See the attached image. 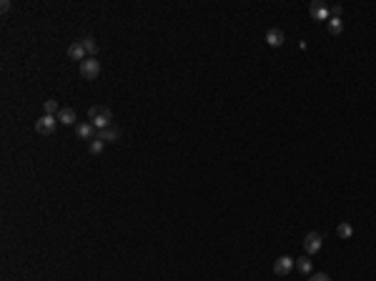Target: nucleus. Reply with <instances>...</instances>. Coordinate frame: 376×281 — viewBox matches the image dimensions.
Segmentation results:
<instances>
[{
  "mask_svg": "<svg viewBox=\"0 0 376 281\" xmlns=\"http://www.w3.org/2000/svg\"><path fill=\"white\" fill-rule=\"evenodd\" d=\"M76 133H78V138H86V141H93V138L98 136V131H96V126H93L90 121L78 123V126H76Z\"/></svg>",
  "mask_w": 376,
  "mask_h": 281,
  "instance_id": "nucleus-7",
  "label": "nucleus"
},
{
  "mask_svg": "<svg viewBox=\"0 0 376 281\" xmlns=\"http://www.w3.org/2000/svg\"><path fill=\"white\" fill-rule=\"evenodd\" d=\"M120 136V131H118V126H108V128H103V131H98V136L96 138H100V141H116Z\"/></svg>",
  "mask_w": 376,
  "mask_h": 281,
  "instance_id": "nucleus-11",
  "label": "nucleus"
},
{
  "mask_svg": "<svg viewBox=\"0 0 376 281\" xmlns=\"http://www.w3.org/2000/svg\"><path fill=\"white\" fill-rule=\"evenodd\" d=\"M296 268H298L301 273H311V258H308V256L296 258Z\"/></svg>",
  "mask_w": 376,
  "mask_h": 281,
  "instance_id": "nucleus-17",
  "label": "nucleus"
},
{
  "mask_svg": "<svg viewBox=\"0 0 376 281\" xmlns=\"http://www.w3.org/2000/svg\"><path fill=\"white\" fill-rule=\"evenodd\" d=\"M321 243H324V238H321V233H316V231L306 233V238H304V248H306V253H316V251L321 248Z\"/></svg>",
  "mask_w": 376,
  "mask_h": 281,
  "instance_id": "nucleus-6",
  "label": "nucleus"
},
{
  "mask_svg": "<svg viewBox=\"0 0 376 281\" xmlns=\"http://www.w3.org/2000/svg\"><path fill=\"white\" fill-rule=\"evenodd\" d=\"M56 123H58V116H40L38 121H36V131L40 133V136H50L53 131H56Z\"/></svg>",
  "mask_w": 376,
  "mask_h": 281,
  "instance_id": "nucleus-4",
  "label": "nucleus"
},
{
  "mask_svg": "<svg viewBox=\"0 0 376 281\" xmlns=\"http://www.w3.org/2000/svg\"><path fill=\"white\" fill-rule=\"evenodd\" d=\"M336 236H341V238H351V236H354L351 223H348V221H341V223L336 226Z\"/></svg>",
  "mask_w": 376,
  "mask_h": 281,
  "instance_id": "nucleus-14",
  "label": "nucleus"
},
{
  "mask_svg": "<svg viewBox=\"0 0 376 281\" xmlns=\"http://www.w3.org/2000/svg\"><path fill=\"white\" fill-rule=\"evenodd\" d=\"M80 43H83V48H86V53H88V58H96V53H98V43L90 38V36H86V38H80Z\"/></svg>",
  "mask_w": 376,
  "mask_h": 281,
  "instance_id": "nucleus-12",
  "label": "nucleus"
},
{
  "mask_svg": "<svg viewBox=\"0 0 376 281\" xmlns=\"http://www.w3.org/2000/svg\"><path fill=\"white\" fill-rule=\"evenodd\" d=\"M0 11L8 13V11H10V0H3V3H0Z\"/></svg>",
  "mask_w": 376,
  "mask_h": 281,
  "instance_id": "nucleus-19",
  "label": "nucleus"
},
{
  "mask_svg": "<svg viewBox=\"0 0 376 281\" xmlns=\"http://www.w3.org/2000/svg\"><path fill=\"white\" fill-rule=\"evenodd\" d=\"M341 31H344V21L341 18H328V33L331 36H341Z\"/></svg>",
  "mask_w": 376,
  "mask_h": 281,
  "instance_id": "nucleus-13",
  "label": "nucleus"
},
{
  "mask_svg": "<svg viewBox=\"0 0 376 281\" xmlns=\"http://www.w3.org/2000/svg\"><path fill=\"white\" fill-rule=\"evenodd\" d=\"M78 118H76V111L73 108H60V113H58V123H63V126H73Z\"/></svg>",
  "mask_w": 376,
  "mask_h": 281,
  "instance_id": "nucleus-10",
  "label": "nucleus"
},
{
  "mask_svg": "<svg viewBox=\"0 0 376 281\" xmlns=\"http://www.w3.org/2000/svg\"><path fill=\"white\" fill-rule=\"evenodd\" d=\"M103 148H106V141H100V138H93V141L88 143V151H90L93 156H98V153H103Z\"/></svg>",
  "mask_w": 376,
  "mask_h": 281,
  "instance_id": "nucleus-16",
  "label": "nucleus"
},
{
  "mask_svg": "<svg viewBox=\"0 0 376 281\" xmlns=\"http://www.w3.org/2000/svg\"><path fill=\"white\" fill-rule=\"evenodd\" d=\"M308 13H311V18H314V21H326V23H328V18H331V16H328L331 11L321 3V0H314V3L308 6Z\"/></svg>",
  "mask_w": 376,
  "mask_h": 281,
  "instance_id": "nucleus-5",
  "label": "nucleus"
},
{
  "mask_svg": "<svg viewBox=\"0 0 376 281\" xmlns=\"http://www.w3.org/2000/svg\"><path fill=\"white\" fill-rule=\"evenodd\" d=\"M88 118H90V123L96 126V131H103V128L113 126V113H110V108H106V106H90V108H88Z\"/></svg>",
  "mask_w": 376,
  "mask_h": 281,
  "instance_id": "nucleus-1",
  "label": "nucleus"
},
{
  "mask_svg": "<svg viewBox=\"0 0 376 281\" xmlns=\"http://www.w3.org/2000/svg\"><path fill=\"white\" fill-rule=\"evenodd\" d=\"M78 71H80V76H83L86 81H96V78L100 76V63H98L96 58H86V61L78 66Z\"/></svg>",
  "mask_w": 376,
  "mask_h": 281,
  "instance_id": "nucleus-2",
  "label": "nucleus"
},
{
  "mask_svg": "<svg viewBox=\"0 0 376 281\" xmlns=\"http://www.w3.org/2000/svg\"><path fill=\"white\" fill-rule=\"evenodd\" d=\"M68 58H70V61H80V63L88 58V53H86V48H83L80 41H76V43L68 46Z\"/></svg>",
  "mask_w": 376,
  "mask_h": 281,
  "instance_id": "nucleus-8",
  "label": "nucleus"
},
{
  "mask_svg": "<svg viewBox=\"0 0 376 281\" xmlns=\"http://www.w3.org/2000/svg\"><path fill=\"white\" fill-rule=\"evenodd\" d=\"M43 111H46V116H58V113H60V108H58V101H56V98L46 101V103H43Z\"/></svg>",
  "mask_w": 376,
  "mask_h": 281,
  "instance_id": "nucleus-15",
  "label": "nucleus"
},
{
  "mask_svg": "<svg viewBox=\"0 0 376 281\" xmlns=\"http://www.w3.org/2000/svg\"><path fill=\"white\" fill-rule=\"evenodd\" d=\"M284 41H286V36H284V31H281V28H271V31L266 33V43H268V46H274V48H281V46H284Z\"/></svg>",
  "mask_w": 376,
  "mask_h": 281,
  "instance_id": "nucleus-9",
  "label": "nucleus"
},
{
  "mask_svg": "<svg viewBox=\"0 0 376 281\" xmlns=\"http://www.w3.org/2000/svg\"><path fill=\"white\" fill-rule=\"evenodd\" d=\"M294 268H296V258H291V256H278L274 261V273L276 276H288Z\"/></svg>",
  "mask_w": 376,
  "mask_h": 281,
  "instance_id": "nucleus-3",
  "label": "nucleus"
},
{
  "mask_svg": "<svg viewBox=\"0 0 376 281\" xmlns=\"http://www.w3.org/2000/svg\"><path fill=\"white\" fill-rule=\"evenodd\" d=\"M308 281H331V278H328V273H324V271H318V273H314V276H311Z\"/></svg>",
  "mask_w": 376,
  "mask_h": 281,
  "instance_id": "nucleus-18",
  "label": "nucleus"
}]
</instances>
